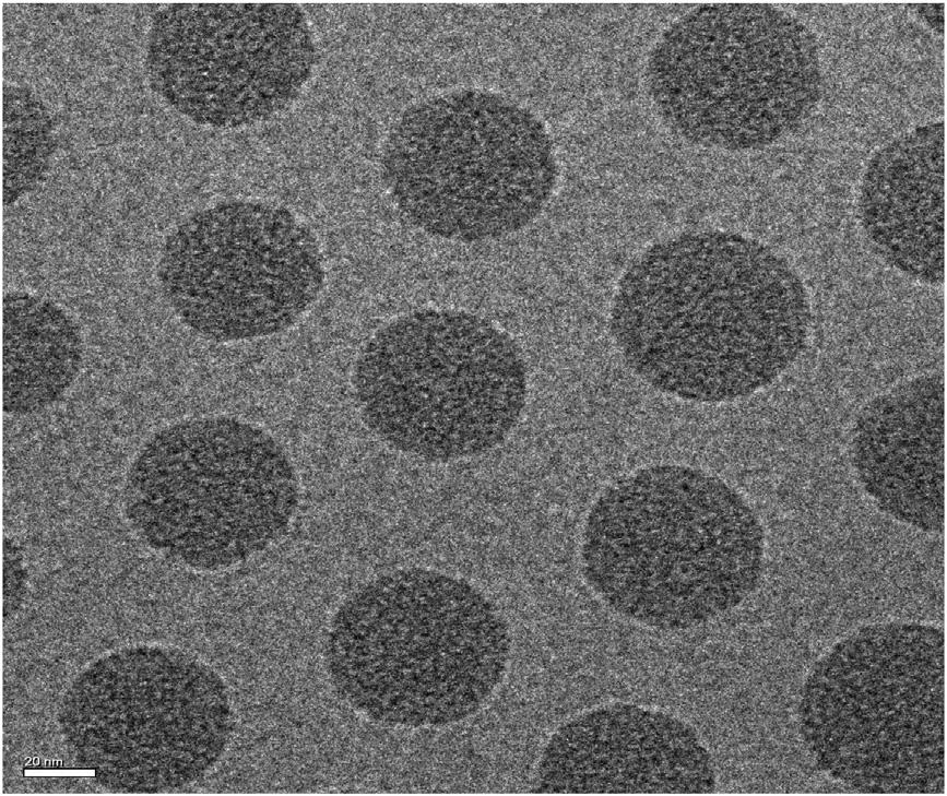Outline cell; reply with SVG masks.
Instances as JSON below:
<instances>
[{
  "instance_id": "cell-1",
  "label": "cell",
  "mask_w": 947,
  "mask_h": 796,
  "mask_svg": "<svg viewBox=\"0 0 947 796\" xmlns=\"http://www.w3.org/2000/svg\"><path fill=\"white\" fill-rule=\"evenodd\" d=\"M804 287L762 245L686 234L653 246L617 289L613 329L630 367L654 388L725 402L771 383L801 352Z\"/></svg>"
},
{
  "instance_id": "cell-2",
  "label": "cell",
  "mask_w": 947,
  "mask_h": 796,
  "mask_svg": "<svg viewBox=\"0 0 947 796\" xmlns=\"http://www.w3.org/2000/svg\"><path fill=\"white\" fill-rule=\"evenodd\" d=\"M762 555L760 521L736 490L705 471L663 464L601 494L587 518L581 566L616 613L684 629L741 602Z\"/></svg>"
},
{
  "instance_id": "cell-3",
  "label": "cell",
  "mask_w": 947,
  "mask_h": 796,
  "mask_svg": "<svg viewBox=\"0 0 947 796\" xmlns=\"http://www.w3.org/2000/svg\"><path fill=\"white\" fill-rule=\"evenodd\" d=\"M508 634L469 583L401 570L341 606L329 662L338 688L371 718L441 726L476 712L496 689L508 663Z\"/></svg>"
},
{
  "instance_id": "cell-4",
  "label": "cell",
  "mask_w": 947,
  "mask_h": 796,
  "mask_svg": "<svg viewBox=\"0 0 947 796\" xmlns=\"http://www.w3.org/2000/svg\"><path fill=\"white\" fill-rule=\"evenodd\" d=\"M362 415L393 448L430 462L501 443L526 380L511 342L472 316L421 311L378 332L355 366Z\"/></svg>"
},
{
  "instance_id": "cell-5",
  "label": "cell",
  "mask_w": 947,
  "mask_h": 796,
  "mask_svg": "<svg viewBox=\"0 0 947 796\" xmlns=\"http://www.w3.org/2000/svg\"><path fill=\"white\" fill-rule=\"evenodd\" d=\"M766 4L697 8L652 49L647 82L666 124L684 139L741 150L772 142L816 93L817 58L807 31Z\"/></svg>"
},
{
  "instance_id": "cell-6",
  "label": "cell",
  "mask_w": 947,
  "mask_h": 796,
  "mask_svg": "<svg viewBox=\"0 0 947 796\" xmlns=\"http://www.w3.org/2000/svg\"><path fill=\"white\" fill-rule=\"evenodd\" d=\"M298 502L294 468L261 428L226 417L157 432L132 464L126 509L161 543L239 559L287 527Z\"/></svg>"
},
{
  "instance_id": "cell-7",
  "label": "cell",
  "mask_w": 947,
  "mask_h": 796,
  "mask_svg": "<svg viewBox=\"0 0 947 796\" xmlns=\"http://www.w3.org/2000/svg\"><path fill=\"white\" fill-rule=\"evenodd\" d=\"M158 281L188 326L229 342L292 326L320 293L324 268L315 236L291 212L227 202L193 215L169 237Z\"/></svg>"
},
{
  "instance_id": "cell-8",
  "label": "cell",
  "mask_w": 947,
  "mask_h": 796,
  "mask_svg": "<svg viewBox=\"0 0 947 796\" xmlns=\"http://www.w3.org/2000/svg\"><path fill=\"white\" fill-rule=\"evenodd\" d=\"M452 110L412 109L391 134L384 173L398 204L419 226L450 237L523 226L556 179L545 129L518 108L501 122L489 111Z\"/></svg>"
},
{
  "instance_id": "cell-9",
  "label": "cell",
  "mask_w": 947,
  "mask_h": 796,
  "mask_svg": "<svg viewBox=\"0 0 947 796\" xmlns=\"http://www.w3.org/2000/svg\"><path fill=\"white\" fill-rule=\"evenodd\" d=\"M694 732L662 712L616 703L560 727L543 752L547 793H699L706 758Z\"/></svg>"
},
{
  "instance_id": "cell-10",
  "label": "cell",
  "mask_w": 947,
  "mask_h": 796,
  "mask_svg": "<svg viewBox=\"0 0 947 796\" xmlns=\"http://www.w3.org/2000/svg\"><path fill=\"white\" fill-rule=\"evenodd\" d=\"M204 12H205V8ZM196 16L192 56L202 103L221 122L271 117L291 104L311 75L316 48L294 4L209 7ZM191 55V54H188Z\"/></svg>"
},
{
  "instance_id": "cell-11",
  "label": "cell",
  "mask_w": 947,
  "mask_h": 796,
  "mask_svg": "<svg viewBox=\"0 0 947 796\" xmlns=\"http://www.w3.org/2000/svg\"><path fill=\"white\" fill-rule=\"evenodd\" d=\"M852 463L876 506L925 532L944 530V387L921 377L874 399L852 437Z\"/></svg>"
},
{
  "instance_id": "cell-12",
  "label": "cell",
  "mask_w": 947,
  "mask_h": 796,
  "mask_svg": "<svg viewBox=\"0 0 947 796\" xmlns=\"http://www.w3.org/2000/svg\"><path fill=\"white\" fill-rule=\"evenodd\" d=\"M82 337L54 302L27 293L3 298V408L38 412L57 401L76 377Z\"/></svg>"
},
{
  "instance_id": "cell-13",
  "label": "cell",
  "mask_w": 947,
  "mask_h": 796,
  "mask_svg": "<svg viewBox=\"0 0 947 796\" xmlns=\"http://www.w3.org/2000/svg\"><path fill=\"white\" fill-rule=\"evenodd\" d=\"M918 162L910 164L911 173H899L901 182L886 166L895 185L874 174L877 190L863 188L862 213L883 257L910 275L938 282L943 278V164L936 165L943 155L928 165Z\"/></svg>"
}]
</instances>
